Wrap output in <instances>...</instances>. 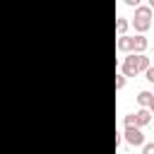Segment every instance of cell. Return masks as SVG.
Listing matches in <instances>:
<instances>
[{"label":"cell","instance_id":"6da1fadb","mask_svg":"<svg viewBox=\"0 0 154 154\" xmlns=\"http://www.w3.org/2000/svg\"><path fill=\"white\" fill-rule=\"evenodd\" d=\"M152 17H154V12H152L147 5H140V7H135V19H132V26H135V31H137V34H144V31L152 26Z\"/></svg>","mask_w":154,"mask_h":154},{"label":"cell","instance_id":"7a4b0ae2","mask_svg":"<svg viewBox=\"0 0 154 154\" xmlns=\"http://www.w3.org/2000/svg\"><path fill=\"white\" fill-rule=\"evenodd\" d=\"M125 142L128 144H132V147H142L144 144V132L140 130V128H125Z\"/></svg>","mask_w":154,"mask_h":154},{"label":"cell","instance_id":"3957f363","mask_svg":"<svg viewBox=\"0 0 154 154\" xmlns=\"http://www.w3.org/2000/svg\"><path fill=\"white\" fill-rule=\"evenodd\" d=\"M120 75H125V77H135V75H137L135 53H128V55H125V60H123V65H120Z\"/></svg>","mask_w":154,"mask_h":154},{"label":"cell","instance_id":"277c9868","mask_svg":"<svg viewBox=\"0 0 154 154\" xmlns=\"http://www.w3.org/2000/svg\"><path fill=\"white\" fill-rule=\"evenodd\" d=\"M147 46H149V41H147L144 34H135L132 36V53H144Z\"/></svg>","mask_w":154,"mask_h":154},{"label":"cell","instance_id":"5b68a950","mask_svg":"<svg viewBox=\"0 0 154 154\" xmlns=\"http://www.w3.org/2000/svg\"><path fill=\"white\" fill-rule=\"evenodd\" d=\"M116 48H118L120 53H132V36H118Z\"/></svg>","mask_w":154,"mask_h":154},{"label":"cell","instance_id":"8992f818","mask_svg":"<svg viewBox=\"0 0 154 154\" xmlns=\"http://www.w3.org/2000/svg\"><path fill=\"white\" fill-rule=\"evenodd\" d=\"M135 116H137V128H144V125L152 120V113H149V108H140Z\"/></svg>","mask_w":154,"mask_h":154},{"label":"cell","instance_id":"52a82bcc","mask_svg":"<svg viewBox=\"0 0 154 154\" xmlns=\"http://www.w3.org/2000/svg\"><path fill=\"white\" fill-rule=\"evenodd\" d=\"M135 60H137V72H144L152 63H149V58L144 55V53H135Z\"/></svg>","mask_w":154,"mask_h":154},{"label":"cell","instance_id":"ba28073f","mask_svg":"<svg viewBox=\"0 0 154 154\" xmlns=\"http://www.w3.org/2000/svg\"><path fill=\"white\" fill-rule=\"evenodd\" d=\"M152 99H154V94H152V91H140V94H137V103H140L142 108H149Z\"/></svg>","mask_w":154,"mask_h":154},{"label":"cell","instance_id":"9c48e42d","mask_svg":"<svg viewBox=\"0 0 154 154\" xmlns=\"http://www.w3.org/2000/svg\"><path fill=\"white\" fill-rule=\"evenodd\" d=\"M128 26H130V22H128L125 17H118V19H116V31H118V36H125Z\"/></svg>","mask_w":154,"mask_h":154},{"label":"cell","instance_id":"30bf717a","mask_svg":"<svg viewBox=\"0 0 154 154\" xmlns=\"http://www.w3.org/2000/svg\"><path fill=\"white\" fill-rule=\"evenodd\" d=\"M123 123H125V128H137V116L135 113H128Z\"/></svg>","mask_w":154,"mask_h":154},{"label":"cell","instance_id":"8fae6325","mask_svg":"<svg viewBox=\"0 0 154 154\" xmlns=\"http://www.w3.org/2000/svg\"><path fill=\"white\" fill-rule=\"evenodd\" d=\"M144 79H147L149 84H154V67H152V65H149V67L144 70Z\"/></svg>","mask_w":154,"mask_h":154},{"label":"cell","instance_id":"7c38bea8","mask_svg":"<svg viewBox=\"0 0 154 154\" xmlns=\"http://www.w3.org/2000/svg\"><path fill=\"white\" fill-rule=\"evenodd\" d=\"M142 154H154V142H144L142 144Z\"/></svg>","mask_w":154,"mask_h":154},{"label":"cell","instance_id":"4fadbf2b","mask_svg":"<svg viewBox=\"0 0 154 154\" xmlns=\"http://www.w3.org/2000/svg\"><path fill=\"white\" fill-rule=\"evenodd\" d=\"M125 87V75H116V89H123Z\"/></svg>","mask_w":154,"mask_h":154},{"label":"cell","instance_id":"5bb4252c","mask_svg":"<svg viewBox=\"0 0 154 154\" xmlns=\"http://www.w3.org/2000/svg\"><path fill=\"white\" fill-rule=\"evenodd\" d=\"M123 2H125L128 7H140V5H142V0H123Z\"/></svg>","mask_w":154,"mask_h":154},{"label":"cell","instance_id":"9a60e30c","mask_svg":"<svg viewBox=\"0 0 154 154\" xmlns=\"http://www.w3.org/2000/svg\"><path fill=\"white\" fill-rule=\"evenodd\" d=\"M149 113H154V99H152V103H149Z\"/></svg>","mask_w":154,"mask_h":154},{"label":"cell","instance_id":"2e32d148","mask_svg":"<svg viewBox=\"0 0 154 154\" xmlns=\"http://www.w3.org/2000/svg\"><path fill=\"white\" fill-rule=\"evenodd\" d=\"M147 7H149V10L154 12V0H149V5H147Z\"/></svg>","mask_w":154,"mask_h":154},{"label":"cell","instance_id":"e0dca14e","mask_svg":"<svg viewBox=\"0 0 154 154\" xmlns=\"http://www.w3.org/2000/svg\"><path fill=\"white\" fill-rule=\"evenodd\" d=\"M152 94H154V91H152Z\"/></svg>","mask_w":154,"mask_h":154}]
</instances>
